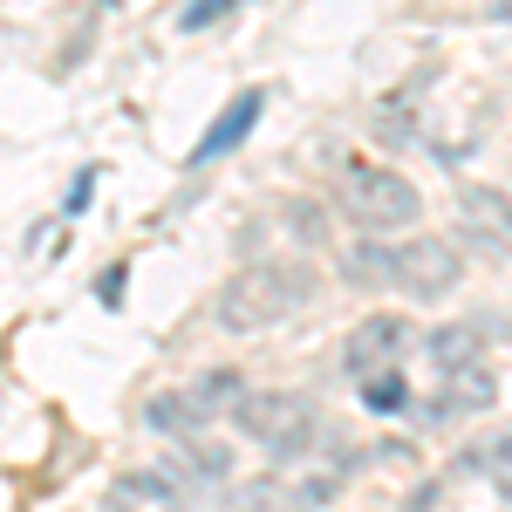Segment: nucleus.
<instances>
[{"instance_id": "f257e3e1", "label": "nucleus", "mask_w": 512, "mask_h": 512, "mask_svg": "<svg viewBox=\"0 0 512 512\" xmlns=\"http://www.w3.org/2000/svg\"><path fill=\"white\" fill-rule=\"evenodd\" d=\"M308 294H315V274L308 267H294V260H260V267H246L219 287V301H212V315L226 335H260V328H274L287 321L294 308H308Z\"/></svg>"}, {"instance_id": "f03ea898", "label": "nucleus", "mask_w": 512, "mask_h": 512, "mask_svg": "<svg viewBox=\"0 0 512 512\" xmlns=\"http://www.w3.org/2000/svg\"><path fill=\"white\" fill-rule=\"evenodd\" d=\"M335 205L349 212L362 233H403V226H417V212H424L417 185H410L403 171H390V164H349L342 185H335Z\"/></svg>"}, {"instance_id": "7ed1b4c3", "label": "nucleus", "mask_w": 512, "mask_h": 512, "mask_svg": "<svg viewBox=\"0 0 512 512\" xmlns=\"http://www.w3.org/2000/svg\"><path fill=\"white\" fill-rule=\"evenodd\" d=\"M239 431L253 437L274 465H294V458H308V444L321 437V410L308 396L294 390H260V396H239Z\"/></svg>"}, {"instance_id": "20e7f679", "label": "nucleus", "mask_w": 512, "mask_h": 512, "mask_svg": "<svg viewBox=\"0 0 512 512\" xmlns=\"http://www.w3.org/2000/svg\"><path fill=\"white\" fill-rule=\"evenodd\" d=\"M465 274V260H458V246L437 233H417L410 246H396V287L403 294H417V301H444L451 287Z\"/></svg>"}, {"instance_id": "39448f33", "label": "nucleus", "mask_w": 512, "mask_h": 512, "mask_svg": "<svg viewBox=\"0 0 512 512\" xmlns=\"http://www.w3.org/2000/svg\"><path fill=\"white\" fill-rule=\"evenodd\" d=\"M403 349H410V321L403 315H369V321H355L349 349H342V369L362 383V376H376V369H396Z\"/></svg>"}, {"instance_id": "423d86ee", "label": "nucleus", "mask_w": 512, "mask_h": 512, "mask_svg": "<svg viewBox=\"0 0 512 512\" xmlns=\"http://www.w3.org/2000/svg\"><path fill=\"white\" fill-rule=\"evenodd\" d=\"M458 226L485 246V253H512V198L492 185H465L458 192Z\"/></svg>"}, {"instance_id": "0eeeda50", "label": "nucleus", "mask_w": 512, "mask_h": 512, "mask_svg": "<svg viewBox=\"0 0 512 512\" xmlns=\"http://www.w3.org/2000/svg\"><path fill=\"white\" fill-rule=\"evenodd\" d=\"M260 110H267V96H260V89H246V96H233V103L219 110V123H212V130L198 137V151H192V164H198V171H205L212 158H226L233 144H246V130L260 123Z\"/></svg>"}, {"instance_id": "6e6552de", "label": "nucleus", "mask_w": 512, "mask_h": 512, "mask_svg": "<svg viewBox=\"0 0 512 512\" xmlns=\"http://www.w3.org/2000/svg\"><path fill=\"white\" fill-rule=\"evenodd\" d=\"M164 465L185 478L192 492H205V485H226V478H233V451H226V444H212V437L185 431V437H178V451H171Z\"/></svg>"}, {"instance_id": "1a4fd4ad", "label": "nucleus", "mask_w": 512, "mask_h": 512, "mask_svg": "<svg viewBox=\"0 0 512 512\" xmlns=\"http://www.w3.org/2000/svg\"><path fill=\"white\" fill-rule=\"evenodd\" d=\"M499 396L492 369L485 362H465V369H444V403H431V417H458V410H485Z\"/></svg>"}, {"instance_id": "9d476101", "label": "nucleus", "mask_w": 512, "mask_h": 512, "mask_svg": "<svg viewBox=\"0 0 512 512\" xmlns=\"http://www.w3.org/2000/svg\"><path fill=\"white\" fill-rule=\"evenodd\" d=\"M117 499H144V506H178L185 499V478L158 465V472H123L117 478Z\"/></svg>"}, {"instance_id": "9b49d317", "label": "nucleus", "mask_w": 512, "mask_h": 512, "mask_svg": "<svg viewBox=\"0 0 512 512\" xmlns=\"http://www.w3.org/2000/svg\"><path fill=\"white\" fill-rule=\"evenodd\" d=\"M472 472L492 478V492H499V499H512V424H506V431H492L472 451Z\"/></svg>"}, {"instance_id": "f8f14e48", "label": "nucleus", "mask_w": 512, "mask_h": 512, "mask_svg": "<svg viewBox=\"0 0 512 512\" xmlns=\"http://www.w3.org/2000/svg\"><path fill=\"white\" fill-rule=\"evenodd\" d=\"M342 274L362 280V287H396V246H349Z\"/></svg>"}, {"instance_id": "ddd939ff", "label": "nucleus", "mask_w": 512, "mask_h": 512, "mask_svg": "<svg viewBox=\"0 0 512 512\" xmlns=\"http://www.w3.org/2000/svg\"><path fill=\"white\" fill-rule=\"evenodd\" d=\"M233 396H246L239 369H212V376H198V383H192V403H198V417H205V424H212L219 410H239Z\"/></svg>"}, {"instance_id": "4468645a", "label": "nucleus", "mask_w": 512, "mask_h": 512, "mask_svg": "<svg viewBox=\"0 0 512 512\" xmlns=\"http://www.w3.org/2000/svg\"><path fill=\"white\" fill-rule=\"evenodd\" d=\"M362 403H369L376 417H403V410H410V383H403L396 369H376V376H362Z\"/></svg>"}, {"instance_id": "2eb2a0df", "label": "nucleus", "mask_w": 512, "mask_h": 512, "mask_svg": "<svg viewBox=\"0 0 512 512\" xmlns=\"http://www.w3.org/2000/svg\"><path fill=\"white\" fill-rule=\"evenodd\" d=\"M431 362L437 369H465V362H478V335L472 328H437L431 335Z\"/></svg>"}, {"instance_id": "dca6fc26", "label": "nucleus", "mask_w": 512, "mask_h": 512, "mask_svg": "<svg viewBox=\"0 0 512 512\" xmlns=\"http://www.w3.org/2000/svg\"><path fill=\"white\" fill-rule=\"evenodd\" d=\"M226 7H239V0H192V7H185V28H212Z\"/></svg>"}, {"instance_id": "f3484780", "label": "nucleus", "mask_w": 512, "mask_h": 512, "mask_svg": "<svg viewBox=\"0 0 512 512\" xmlns=\"http://www.w3.org/2000/svg\"><path fill=\"white\" fill-rule=\"evenodd\" d=\"M499 14H506V21H512V0H499Z\"/></svg>"}]
</instances>
